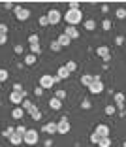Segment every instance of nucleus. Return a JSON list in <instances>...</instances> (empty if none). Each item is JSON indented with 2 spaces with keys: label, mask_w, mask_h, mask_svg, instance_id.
<instances>
[{
  "label": "nucleus",
  "mask_w": 126,
  "mask_h": 147,
  "mask_svg": "<svg viewBox=\"0 0 126 147\" xmlns=\"http://www.w3.org/2000/svg\"><path fill=\"white\" fill-rule=\"evenodd\" d=\"M30 53L34 57H38L40 53H42V45H40V43H36V45H30Z\"/></svg>",
  "instance_id": "cd10ccee"
},
{
  "label": "nucleus",
  "mask_w": 126,
  "mask_h": 147,
  "mask_svg": "<svg viewBox=\"0 0 126 147\" xmlns=\"http://www.w3.org/2000/svg\"><path fill=\"white\" fill-rule=\"evenodd\" d=\"M122 147H126V140H124V142H122Z\"/></svg>",
  "instance_id": "09e8293b"
},
{
  "label": "nucleus",
  "mask_w": 126,
  "mask_h": 147,
  "mask_svg": "<svg viewBox=\"0 0 126 147\" xmlns=\"http://www.w3.org/2000/svg\"><path fill=\"white\" fill-rule=\"evenodd\" d=\"M100 140H102V138H100L98 134H94V132L90 134V142H92V143H96V145H98V143H100Z\"/></svg>",
  "instance_id": "58836bf2"
},
{
  "label": "nucleus",
  "mask_w": 126,
  "mask_h": 147,
  "mask_svg": "<svg viewBox=\"0 0 126 147\" xmlns=\"http://www.w3.org/2000/svg\"><path fill=\"white\" fill-rule=\"evenodd\" d=\"M26 130H28V128H26V126H23V125H19V126H15V132H17V134H19V136H21V138H23V136H25V134H26Z\"/></svg>",
  "instance_id": "f704fd0d"
},
{
  "label": "nucleus",
  "mask_w": 126,
  "mask_h": 147,
  "mask_svg": "<svg viewBox=\"0 0 126 147\" xmlns=\"http://www.w3.org/2000/svg\"><path fill=\"white\" fill-rule=\"evenodd\" d=\"M104 113L105 115H115V113H117V108H115V106H105V109H104Z\"/></svg>",
  "instance_id": "c756f323"
},
{
  "label": "nucleus",
  "mask_w": 126,
  "mask_h": 147,
  "mask_svg": "<svg viewBox=\"0 0 126 147\" xmlns=\"http://www.w3.org/2000/svg\"><path fill=\"white\" fill-rule=\"evenodd\" d=\"M115 108L119 109V111H124V102H126V96L124 92H115Z\"/></svg>",
  "instance_id": "1a4fd4ad"
},
{
  "label": "nucleus",
  "mask_w": 126,
  "mask_h": 147,
  "mask_svg": "<svg viewBox=\"0 0 126 147\" xmlns=\"http://www.w3.org/2000/svg\"><path fill=\"white\" fill-rule=\"evenodd\" d=\"M9 143H11V145H21V143H23V138L17 134V132H13V134L9 136Z\"/></svg>",
  "instance_id": "412c9836"
},
{
  "label": "nucleus",
  "mask_w": 126,
  "mask_h": 147,
  "mask_svg": "<svg viewBox=\"0 0 126 147\" xmlns=\"http://www.w3.org/2000/svg\"><path fill=\"white\" fill-rule=\"evenodd\" d=\"M51 145H53V140H51V138H49V140H47V142H45V147H51Z\"/></svg>",
  "instance_id": "de8ad7c7"
},
{
  "label": "nucleus",
  "mask_w": 126,
  "mask_h": 147,
  "mask_svg": "<svg viewBox=\"0 0 126 147\" xmlns=\"http://www.w3.org/2000/svg\"><path fill=\"white\" fill-rule=\"evenodd\" d=\"M38 142H40V134H38V130H34V128H28L26 134L23 136V143H26V145H30V147H34Z\"/></svg>",
  "instance_id": "f03ea898"
},
{
  "label": "nucleus",
  "mask_w": 126,
  "mask_h": 147,
  "mask_svg": "<svg viewBox=\"0 0 126 147\" xmlns=\"http://www.w3.org/2000/svg\"><path fill=\"white\" fill-rule=\"evenodd\" d=\"M70 76H72V74L68 72V68H66L64 64H62V66H58V70H57V78L60 79V81H64V79H68Z\"/></svg>",
  "instance_id": "ddd939ff"
},
{
  "label": "nucleus",
  "mask_w": 126,
  "mask_h": 147,
  "mask_svg": "<svg viewBox=\"0 0 126 147\" xmlns=\"http://www.w3.org/2000/svg\"><path fill=\"white\" fill-rule=\"evenodd\" d=\"M90 100H88V98H85V100H83V102H81V109H90Z\"/></svg>",
  "instance_id": "4c0bfd02"
},
{
  "label": "nucleus",
  "mask_w": 126,
  "mask_h": 147,
  "mask_svg": "<svg viewBox=\"0 0 126 147\" xmlns=\"http://www.w3.org/2000/svg\"><path fill=\"white\" fill-rule=\"evenodd\" d=\"M21 108H23V111H25V113H26V111L30 113V109H32V108H34V104H32L30 100L26 98V100H25V102H23V104H21Z\"/></svg>",
  "instance_id": "b1692460"
},
{
  "label": "nucleus",
  "mask_w": 126,
  "mask_h": 147,
  "mask_svg": "<svg viewBox=\"0 0 126 147\" xmlns=\"http://www.w3.org/2000/svg\"><path fill=\"white\" fill-rule=\"evenodd\" d=\"M49 108H51L53 111H58V109L62 108V102L58 98H55V96H53V98H49Z\"/></svg>",
  "instance_id": "a211bd4d"
},
{
  "label": "nucleus",
  "mask_w": 126,
  "mask_h": 147,
  "mask_svg": "<svg viewBox=\"0 0 126 147\" xmlns=\"http://www.w3.org/2000/svg\"><path fill=\"white\" fill-rule=\"evenodd\" d=\"M64 19H66V23H68V26H77L79 23L83 21V11L81 9H66V13H64Z\"/></svg>",
  "instance_id": "f257e3e1"
},
{
  "label": "nucleus",
  "mask_w": 126,
  "mask_h": 147,
  "mask_svg": "<svg viewBox=\"0 0 126 147\" xmlns=\"http://www.w3.org/2000/svg\"><path fill=\"white\" fill-rule=\"evenodd\" d=\"M124 117H126V108H124Z\"/></svg>",
  "instance_id": "8fccbe9b"
},
{
  "label": "nucleus",
  "mask_w": 126,
  "mask_h": 147,
  "mask_svg": "<svg viewBox=\"0 0 126 147\" xmlns=\"http://www.w3.org/2000/svg\"><path fill=\"white\" fill-rule=\"evenodd\" d=\"M79 81H81L83 87H87V89H88V87L92 85V81H94V76H90V74H83Z\"/></svg>",
  "instance_id": "2eb2a0df"
},
{
  "label": "nucleus",
  "mask_w": 126,
  "mask_h": 147,
  "mask_svg": "<svg viewBox=\"0 0 126 147\" xmlns=\"http://www.w3.org/2000/svg\"><path fill=\"white\" fill-rule=\"evenodd\" d=\"M111 26H113V23L109 21V19H104V21H102V28H104L105 32H107V30H111Z\"/></svg>",
  "instance_id": "2f4dec72"
},
{
  "label": "nucleus",
  "mask_w": 126,
  "mask_h": 147,
  "mask_svg": "<svg viewBox=\"0 0 126 147\" xmlns=\"http://www.w3.org/2000/svg\"><path fill=\"white\" fill-rule=\"evenodd\" d=\"M45 15H47V19H49V25H53V26L62 21V13H60V9H57V8H51Z\"/></svg>",
  "instance_id": "7ed1b4c3"
},
{
  "label": "nucleus",
  "mask_w": 126,
  "mask_h": 147,
  "mask_svg": "<svg viewBox=\"0 0 126 147\" xmlns=\"http://www.w3.org/2000/svg\"><path fill=\"white\" fill-rule=\"evenodd\" d=\"M94 134H98L100 138H109V126L107 125H96V128H94Z\"/></svg>",
  "instance_id": "9b49d317"
},
{
  "label": "nucleus",
  "mask_w": 126,
  "mask_h": 147,
  "mask_svg": "<svg viewBox=\"0 0 126 147\" xmlns=\"http://www.w3.org/2000/svg\"><path fill=\"white\" fill-rule=\"evenodd\" d=\"M96 55L104 59V64H109V61H111V53H109L107 45H100V47H96Z\"/></svg>",
  "instance_id": "423d86ee"
},
{
  "label": "nucleus",
  "mask_w": 126,
  "mask_h": 147,
  "mask_svg": "<svg viewBox=\"0 0 126 147\" xmlns=\"http://www.w3.org/2000/svg\"><path fill=\"white\" fill-rule=\"evenodd\" d=\"M68 6H70V9H81V8H79L81 4H79V2H75V0H72V2H68Z\"/></svg>",
  "instance_id": "ea45409f"
},
{
  "label": "nucleus",
  "mask_w": 126,
  "mask_h": 147,
  "mask_svg": "<svg viewBox=\"0 0 126 147\" xmlns=\"http://www.w3.org/2000/svg\"><path fill=\"white\" fill-rule=\"evenodd\" d=\"M13 132H15V126H8V128H4V130H2V136L9 140V136H11Z\"/></svg>",
  "instance_id": "bb28decb"
},
{
  "label": "nucleus",
  "mask_w": 126,
  "mask_h": 147,
  "mask_svg": "<svg viewBox=\"0 0 126 147\" xmlns=\"http://www.w3.org/2000/svg\"><path fill=\"white\" fill-rule=\"evenodd\" d=\"M115 43H117V45H122V43H124V38H122V36H117V38H115Z\"/></svg>",
  "instance_id": "a18cd8bd"
},
{
  "label": "nucleus",
  "mask_w": 126,
  "mask_h": 147,
  "mask_svg": "<svg viewBox=\"0 0 126 147\" xmlns=\"http://www.w3.org/2000/svg\"><path fill=\"white\" fill-rule=\"evenodd\" d=\"M11 117L15 119V121H21L23 117H25V111H23V108H21V106H15V108L11 109Z\"/></svg>",
  "instance_id": "dca6fc26"
},
{
  "label": "nucleus",
  "mask_w": 126,
  "mask_h": 147,
  "mask_svg": "<svg viewBox=\"0 0 126 147\" xmlns=\"http://www.w3.org/2000/svg\"><path fill=\"white\" fill-rule=\"evenodd\" d=\"M49 49H51L53 53H60V51H62V47L58 45V42H57V40H53V42H49Z\"/></svg>",
  "instance_id": "5701e85b"
},
{
  "label": "nucleus",
  "mask_w": 126,
  "mask_h": 147,
  "mask_svg": "<svg viewBox=\"0 0 126 147\" xmlns=\"http://www.w3.org/2000/svg\"><path fill=\"white\" fill-rule=\"evenodd\" d=\"M34 94H36V96H42V94H44V89H42V87L38 85V87L34 89Z\"/></svg>",
  "instance_id": "37998d69"
},
{
  "label": "nucleus",
  "mask_w": 126,
  "mask_h": 147,
  "mask_svg": "<svg viewBox=\"0 0 126 147\" xmlns=\"http://www.w3.org/2000/svg\"><path fill=\"white\" fill-rule=\"evenodd\" d=\"M64 34L68 36L72 42H74V40H79V36H81V34H79V28H77V26H66V28H64Z\"/></svg>",
  "instance_id": "9d476101"
},
{
  "label": "nucleus",
  "mask_w": 126,
  "mask_h": 147,
  "mask_svg": "<svg viewBox=\"0 0 126 147\" xmlns=\"http://www.w3.org/2000/svg\"><path fill=\"white\" fill-rule=\"evenodd\" d=\"M25 89H23L21 83H13V92H23Z\"/></svg>",
  "instance_id": "a19ab883"
},
{
  "label": "nucleus",
  "mask_w": 126,
  "mask_h": 147,
  "mask_svg": "<svg viewBox=\"0 0 126 147\" xmlns=\"http://www.w3.org/2000/svg\"><path fill=\"white\" fill-rule=\"evenodd\" d=\"M57 42H58V45H60V47H68L70 43H72V40L68 38V36L64 34V32H62V34H58V38H57Z\"/></svg>",
  "instance_id": "f3484780"
},
{
  "label": "nucleus",
  "mask_w": 126,
  "mask_h": 147,
  "mask_svg": "<svg viewBox=\"0 0 126 147\" xmlns=\"http://www.w3.org/2000/svg\"><path fill=\"white\" fill-rule=\"evenodd\" d=\"M4 8L6 9H11V8H15V4H13V2H4Z\"/></svg>",
  "instance_id": "49530a36"
},
{
  "label": "nucleus",
  "mask_w": 126,
  "mask_h": 147,
  "mask_svg": "<svg viewBox=\"0 0 126 147\" xmlns=\"http://www.w3.org/2000/svg\"><path fill=\"white\" fill-rule=\"evenodd\" d=\"M98 147H111V138H102Z\"/></svg>",
  "instance_id": "72a5a7b5"
},
{
  "label": "nucleus",
  "mask_w": 126,
  "mask_h": 147,
  "mask_svg": "<svg viewBox=\"0 0 126 147\" xmlns=\"http://www.w3.org/2000/svg\"><path fill=\"white\" fill-rule=\"evenodd\" d=\"M88 91H90V94H100V92H104V83L102 81H92V85L88 87Z\"/></svg>",
  "instance_id": "f8f14e48"
},
{
  "label": "nucleus",
  "mask_w": 126,
  "mask_h": 147,
  "mask_svg": "<svg viewBox=\"0 0 126 147\" xmlns=\"http://www.w3.org/2000/svg\"><path fill=\"white\" fill-rule=\"evenodd\" d=\"M0 89H2V83H0Z\"/></svg>",
  "instance_id": "3c124183"
},
{
  "label": "nucleus",
  "mask_w": 126,
  "mask_h": 147,
  "mask_svg": "<svg viewBox=\"0 0 126 147\" xmlns=\"http://www.w3.org/2000/svg\"><path fill=\"white\" fill-rule=\"evenodd\" d=\"M42 130H44L45 134H57V123H53V121L45 123V125L42 126Z\"/></svg>",
  "instance_id": "4468645a"
},
{
  "label": "nucleus",
  "mask_w": 126,
  "mask_h": 147,
  "mask_svg": "<svg viewBox=\"0 0 126 147\" xmlns=\"http://www.w3.org/2000/svg\"><path fill=\"white\" fill-rule=\"evenodd\" d=\"M83 26H85V30L92 32V30H96V21L94 19H87V21H83Z\"/></svg>",
  "instance_id": "6ab92c4d"
},
{
  "label": "nucleus",
  "mask_w": 126,
  "mask_h": 147,
  "mask_svg": "<svg viewBox=\"0 0 126 147\" xmlns=\"http://www.w3.org/2000/svg\"><path fill=\"white\" fill-rule=\"evenodd\" d=\"M115 15H117V19H126V8H117Z\"/></svg>",
  "instance_id": "7c9ffc66"
},
{
  "label": "nucleus",
  "mask_w": 126,
  "mask_h": 147,
  "mask_svg": "<svg viewBox=\"0 0 126 147\" xmlns=\"http://www.w3.org/2000/svg\"><path fill=\"white\" fill-rule=\"evenodd\" d=\"M70 130H72V126H70V121H68V117H62L60 121L57 123V134H68Z\"/></svg>",
  "instance_id": "39448f33"
},
{
  "label": "nucleus",
  "mask_w": 126,
  "mask_h": 147,
  "mask_svg": "<svg viewBox=\"0 0 126 147\" xmlns=\"http://www.w3.org/2000/svg\"><path fill=\"white\" fill-rule=\"evenodd\" d=\"M8 42V34H0V45H4Z\"/></svg>",
  "instance_id": "c03bdc74"
},
{
  "label": "nucleus",
  "mask_w": 126,
  "mask_h": 147,
  "mask_svg": "<svg viewBox=\"0 0 126 147\" xmlns=\"http://www.w3.org/2000/svg\"><path fill=\"white\" fill-rule=\"evenodd\" d=\"M30 117H32V121H42V111L38 109V106H34V108L30 109Z\"/></svg>",
  "instance_id": "aec40b11"
},
{
  "label": "nucleus",
  "mask_w": 126,
  "mask_h": 147,
  "mask_svg": "<svg viewBox=\"0 0 126 147\" xmlns=\"http://www.w3.org/2000/svg\"><path fill=\"white\" fill-rule=\"evenodd\" d=\"M55 85V81H53V76L51 74H44V76H42V78H40V87H42V89H51V87Z\"/></svg>",
  "instance_id": "6e6552de"
},
{
  "label": "nucleus",
  "mask_w": 126,
  "mask_h": 147,
  "mask_svg": "<svg viewBox=\"0 0 126 147\" xmlns=\"http://www.w3.org/2000/svg\"><path fill=\"white\" fill-rule=\"evenodd\" d=\"M38 23H40V26H47V25H49V19H47V15H42V17L38 19Z\"/></svg>",
  "instance_id": "e433bc0d"
},
{
  "label": "nucleus",
  "mask_w": 126,
  "mask_h": 147,
  "mask_svg": "<svg viewBox=\"0 0 126 147\" xmlns=\"http://www.w3.org/2000/svg\"><path fill=\"white\" fill-rule=\"evenodd\" d=\"M64 66L68 68V72H70V74H74L75 70H77V64H75V61H68V62H66Z\"/></svg>",
  "instance_id": "393cba45"
},
{
  "label": "nucleus",
  "mask_w": 126,
  "mask_h": 147,
  "mask_svg": "<svg viewBox=\"0 0 126 147\" xmlns=\"http://www.w3.org/2000/svg\"><path fill=\"white\" fill-rule=\"evenodd\" d=\"M8 78H9V72L6 68H0V83L8 81Z\"/></svg>",
  "instance_id": "a878e982"
},
{
  "label": "nucleus",
  "mask_w": 126,
  "mask_h": 147,
  "mask_svg": "<svg viewBox=\"0 0 126 147\" xmlns=\"http://www.w3.org/2000/svg\"><path fill=\"white\" fill-rule=\"evenodd\" d=\"M66 96H68V94H66V91H64V89H58V91L55 92V98H58L60 102H62V100H66Z\"/></svg>",
  "instance_id": "c85d7f7f"
},
{
  "label": "nucleus",
  "mask_w": 126,
  "mask_h": 147,
  "mask_svg": "<svg viewBox=\"0 0 126 147\" xmlns=\"http://www.w3.org/2000/svg\"><path fill=\"white\" fill-rule=\"evenodd\" d=\"M13 53H15V55H23V53H25V47H23L21 43H17V45L13 47Z\"/></svg>",
  "instance_id": "c9c22d12"
},
{
  "label": "nucleus",
  "mask_w": 126,
  "mask_h": 147,
  "mask_svg": "<svg viewBox=\"0 0 126 147\" xmlns=\"http://www.w3.org/2000/svg\"><path fill=\"white\" fill-rule=\"evenodd\" d=\"M13 13H15L17 21H28V17H30V9L25 8V6H15V8H13Z\"/></svg>",
  "instance_id": "20e7f679"
},
{
  "label": "nucleus",
  "mask_w": 126,
  "mask_h": 147,
  "mask_svg": "<svg viewBox=\"0 0 126 147\" xmlns=\"http://www.w3.org/2000/svg\"><path fill=\"white\" fill-rule=\"evenodd\" d=\"M36 59H38V57H34L32 53L25 55V66H34L36 64Z\"/></svg>",
  "instance_id": "4be33fe9"
},
{
  "label": "nucleus",
  "mask_w": 126,
  "mask_h": 147,
  "mask_svg": "<svg viewBox=\"0 0 126 147\" xmlns=\"http://www.w3.org/2000/svg\"><path fill=\"white\" fill-rule=\"evenodd\" d=\"M26 96H28V94H26V91H23V92H13V91H11V94H9V100H11L15 106H21L23 102L26 100Z\"/></svg>",
  "instance_id": "0eeeda50"
},
{
  "label": "nucleus",
  "mask_w": 126,
  "mask_h": 147,
  "mask_svg": "<svg viewBox=\"0 0 126 147\" xmlns=\"http://www.w3.org/2000/svg\"><path fill=\"white\" fill-rule=\"evenodd\" d=\"M28 43H30V45L40 43V36H38V34H30V36H28Z\"/></svg>",
  "instance_id": "473e14b6"
},
{
  "label": "nucleus",
  "mask_w": 126,
  "mask_h": 147,
  "mask_svg": "<svg viewBox=\"0 0 126 147\" xmlns=\"http://www.w3.org/2000/svg\"><path fill=\"white\" fill-rule=\"evenodd\" d=\"M0 34H8V25L6 23H0Z\"/></svg>",
  "instance_id": "79ce46f5"
}]
</instances>
